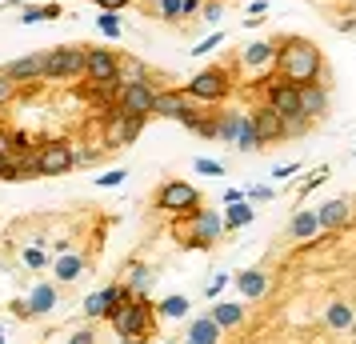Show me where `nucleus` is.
Listing matches in <instances>:
<instances>
[{"label": "nucleus", "mask_w": 356, "mask_h": 344, "mask_svg": "<svg viewBox=\"0 0 356 344\" xmlns=\"http://www.w3.org/2000/svg\"><path fill=\"white\" fill-rule=\"evenodd\" d=\"M276 44V81L292 84V88H305V84H321V68H324V56L321 49L305 40V36H280L273 40Z\"/></svg>", "instance_id": "obj_1"}, {"label": "nucleus", "mask_w": 356, "mask_h": 344, "mask_svg": "<svg viewBox=\"0 0 356 344\" xmlns=\"http://www.w3.org/2000/svg\"><path fill=\"white\" fill-rule=\"evenodd\" d=\"M113 332L116 336H132V341H148L152 336V325H156V304L148 296H124L113 309Z\"/></svg>", "instance_id": "obj_2"}, {"label": "nucleus", "mask_w": 356, "mask_h": 344, "mask_svg": "<svg viewBox=\"0 0 356 344\" xmlns=\"http://www.w3.org/2000/svg\"><path fill=\"white\" fill-rule=\"evenodd\" d=\"M172 236H177L180 248H200V252H209L220 236H225V220L212 213V208H196V213H188L184 220H177L172 224Z\"/></svg>", "instance_id": "obj_3"}, {"label": "nucleus", "mask_w": 356, "mask_h": 344, "mask_svg": "<svg viewBox=\"0 0 356 344\" xmlns=\"http://www.w3.org/2000/svg\"><path fill=\"white\" fill-rule=\"evenodd\" d=\"M264 108H273V113L284 120V136H305V132L312 129V120L300 113V88H292V84H284V81L268 84Z\"/></svg>", "instance_id": "obj_4"}, {"label": "nucleus", "mask_w": 356, "mask_h": 344, "mask_svg": "<svg viewBox=\"0 0 356 344\" xmlns=\"http://www.w3.org/2000/svg\"><path fill=\"white\" fill-rule=\"evenodd\" d=\"M184 92L196 100V104H216L232 92V72L225 65H209L204 72H196L193 81L184 84Z\"/></svg>", "instance_id": "obj_5"}, {"label": "nucleus", "mask_w": 356, "mask_h": 344, "mask_svg": "<svg viewBox=\"0 0 356 344\" xmlns=\"http://www.w3.org/2000/svg\"><path fill=\"white\" fill-rule=\"evenodd\" d=\"M116 113L124 116H136V120H148V116H156V88L148 81L140 84H120L116 88Z\"/></svg>", "instance_id": "obj_6"}, {"label": "nucleus", "mask_w": 356, "mask_h": 344, "mask_svg": "<svg viewBox=\"0 0 356 344\" xmlns=\"http://www.w3.org/2000/svg\"><path fill=\"white\" fill-rule=\"evenodd\" d=\"M156 116L177 120V124H184V129H196L200 108H196V100L188 97L184 88H161V92H156Z\"/></svg>", "instance_id": "obj_7"}, {"label": "nucleus", "mask_w": 356, "mask_h": 344, "mask_svg": "<svg viewBox=\"0 0 356 344\" xmlns=\"http://www.w3.org/2000/svg\"><path fill=\"white\" fill-rule=\"evenodd\" d=\"M156 204L172 216H188L204 204V197H200V188H193L188 181H164L161 188H156Z\"/></svg>", "instance_id": "obj_8"}, {"label": "nucleus", "mask_w": 356, "mask_h": 344, "mask_svg": "<svg viewBox=\"0 0 356 344\" xmlns=\"http://www.w3.org/2000/svg\"><path fill=\"white\" fill-rule=\"evenodd\" d=\"M33 164H36V177H65V172L76 168V152H72L68 140H44L36 148Z\"/></svg>", "instance_id": "obj_9"}, {"label": "nucleus", "mask_w": 356, "mask_h": 344, "mask_svg": "<svg viewBox=\"0 0 356 344\" xmlns=\"http://www.w3.org/2000/svg\"><path fill=\"white\" fill-rule=\"evenodd\" d=\"M84 76V49L81 44H65V49L44 52V81H76Z\"/></svg>", "instance_id": "obj_10"}, {"label": "nucleus", "mask_w": 356, "mask_h": 344, "mask_svg": "<svg viewBox=\"0 0 356 344\" xmlns=\"http://www.w3.org/2000/svg\"><path fill=\"white\" fill-rule=\"evenodd\" d=\"M116 65H120V56H113L108 49H84V76L104 88V84H116ZM120 88V84H116Z\"/></svg>", "instance_id": "obj_11"}, {"label": "nucleus", "mask_w": 356, "mask_h": 344, "mask_svg": "<svg viewBox=\"0 0 356 344\" xmlns=\"http://www.w3.org/2000/svg\"><path fill=\"white\" fill-rule=\"evenodd\" d=\"M140 129H145V120L124 116V113H113L108 120H104V145L108 148H129V145H136Z\"/></svg>", "instance_id": "obj_12"}, {"label": "nucleus", "mask_w": 356, "mask_h": 344, "mask_svg": "<svg viewBox=\"0 0 356 344\" xmlns=\"http://www.w3.org/2000/svg\"><path fill=\"white\" fill-rule=\"evenodd\" d=\"M56 296H60V293H56V284L44 280V284H36L24 300H17L13 309H17V316H24V320H36V316H44V312L56 309Z\"/></svg>", "instance_id": "obj_13"}, {"label": "nucleus", "mask_w": 356, "mask_h": 344, "mask_svg": "<svg viewBox=\"0 0 356 344\" xmlns=\"http://www.w3.org/2000/svg\"><path fill=\"white\" fill-rule=\"evenodd\" d=\"M124 296H129L124 284H108V288H100V293L84 296V316H88V320H104V316H113V309Z\"/></svg>", "instance_id": "obj_14"}, {"label": "nucleus", "mask_w": 356, "mask_h": 344, "mask_svg": "<svg viewBox=\"0 0 356 344\" xmlns=\"http://www.w3.org/2000/svg\"><path fill=\"white\" fill-rule=\"evenodd\" d=\"M348 220H353V200H348V197H337V200H328V204L316 208V224H321L324 232L344 229Z\"/></svg>", "instance_id": "obj_15"}, {"label": "nucleus", "mask_w": 356, "mask_h": 344, "mask_svg": "<svg viewBox=\"0 0 356 344\" xmlns=\"http://www.w3.org/2000/svg\"><path fill=\"white\" fill-rule=\"evenodd\" d=\"M4 72L13 76L17 84H33V81H44V52H33V56H20L13 65H4Z\"/></svg>", "instance_id": "obj_16"}, {"label": "nucleus", "mask_w": 356, "mask_h": 344, "mask_svg": "<svg viewBox=\"0 0 356 344\" xmlns=\"http://www.w3.org/2000/svg\"><path fill=\"white\" fill-rule=\"evenodd\" d=\"M324 325L332 328V332H356V309L337 296V300H328V309H324Z\"/></svg>", "instance_id": "obj_17"}, {"label": "nucleus", "mask_w": 356, "mask_h": 344, "mask_svg": "<svg viewBox=\"0 0 356 344\" xmlns=\"http://www.w3.org/2000/svg\"><path fill=\"white\" fill-rule=\"evenodd\" d=\"M300 113L316 124V120H324L328 116V88H321V84H305L300 88Z\"/></svg>", "instance_id": "obj_18"}, {"label": "nucleus", "mask_w": 356, "mask_h": 344, "mask_svg": "<svg viewBox=\"0 0 356 344\" xmlns=\"http://www.w3.org/2000/svg\"><path fill=\"white\" fill-rule=\"evenodd\" d=\"M252 129H257L260 145H276V140H284V120H280L273 108H257V116H252Z\"/></svg>", "instance_id": "obj_19"}, {"label": "nucleus", "mask_w": 356, "mask_h": 344, "mask_svg": "<svg viewBox=\"0 0 356 344\" xmlns=\"http://www.w3.org/2000/svg\"><path fill=\"white\" fill-rule=\"evenodd\" d=\"M84 268H88V261L81 252H60V261L52 264V277H56V284H76L84 277Z\"/></svg>", "instance_id": "obj_20"}, {"label": "nucleus", "mask_w": 356, "mask_h": 344, "mask_svg": "<svg viewBox=\"0 0 356 344\" xmlns=\"http://www.w3.org/2000/svg\"><path fill=\"white\" fill-rule=\"evenodd\" d=\"M236 288H241L244 300H264V293H268V272L264 268H244L241 277H236Z\"/></svg>", "instance_id": "obj_21"}, {"label": "nucleus", "mask_w": 356, "mask_h": 344, "mask_svg": "<svg viewBox=\"0 0 356 344\" xmlns=\"http://www.w3.org/2000/svg\"><path fill=\"white\" fill-rule=\"evenodd\" d=\"M241 60L248 68H268L276 60V44H273V40H257V44H248V49H244Z\"/></svg>", "instance_id": "obj_22"}, {"label": "nucleus", "mask_w": 356, "mask_h": 344, "mask_svg": "<svg viewBox=\"0 0 356 344\" xmlns=\"http://www.w3.org/2000/svg\"><path fill=\"white\" fill-rule=\"evenodd\" d=\"M209 316L220 325V332H228V328H236L244 320V309H241V304H228V300H216Z\"/></svg>", "instance_id": "obj_23"}, {"label": "nucleus", "mask_w": 356, "mask_h": 344, "mask_svg": "<svg viewBox=\"0 0 356 344\" xmlns=\"http://www.w3.org/2000/svg\"><path fill=\"white\" fill-rule=\"evenodd\" d=\"M316 232H321V224H316V213H296L292 216V224H289V236L292 240H312V236H316Z\"/></svg>", "instance_id": "obj_24"}, {"label": "nucleus", "mask_w": 356, "mask_h": 344, "mask_svg": "<svg viewBox=\"0 0 356 344\" xmlns=\"http://www.w3.org/2000/svg\"><path fill=\"white\" fill-rule=\"evenodd\" d=\"M188 341H196V344H220V325H216L212 316H196Z\"/></svg>", "instance_id": "obj_25"}, {"label": "nucleus", "mask_w": 356, "mask_h": 344, "mask_svg": "<svg viewBox=\"0 0 356 344\" xmlns=\"http://www.w3.org/2000/svg\"><path fill=\"white\" fill-rule=\"evenodd\" d=\"M252 216H257V208H252V204H241V200H232V204H228V213H225V232L252 224Z\"/></svg>", "instance_id": "obj_26"}, {"label": "nucleus", "mask_w": 356, "mask_h": 344, "mask_svg": "<svg viewBox=\"0 0 356 344\" xmlns=\"http://www.w3.org/2000/svg\"><path fill=\"white\" fill-rule=\"evenodd\" d=\"M148 81V68L136 60V56H129V60H120L116 65V84H140Z\"/></svg>", "instance_id": "obj_27"}, {"label": "nucleus", "mask_w": 356, "mask_h": 344, "mask_svg": "<svg viewBox=\"0 0 356 344\" xmlns=\"http://www.w3.org/2000/svg\"><path fill=\"white\" fill-rule=\"evenodd\" d=\"M152 277H156V272H152L148 264H129V284H124V288H129L132 296H145L148 284H152Z\"/></svg>", "instance_id": "obj_28"}, {"label": "nucleus", "mask_w": 356, "mask_h": 344, "mask_svg": "<svg viewBox=\"0 0 356 344\" xmlns=\"http://www.w3.org/2000/svg\"><path fill=\"white\" fill-rule=\"evenodd\" d=\"M232 145L241 148V152L260 148V136H257V129H252V116H244V120H241V132H236V140H232Z\"/></svg>", "instance_id": "obj_29"}, {"label": "nucleus", "mask_w": 356, "mask_h": 344, "mask_svg": "<svg viewBox=\"0 0 356 344\" xmlns=\"http://www.w3.org/2000/svg\"><path fill=\"white\" fill-rule=\"evenodd\" d=\"M56 17H60V4H29V8L20 13L24 24H33V20H56Z\"/></svg>", "instance_id": "obj_30"}, {"label": "nucleus", "mask_w": 356, "mask_h": 344, "mask_svg": "<svg viewBox=\"0 0 356 344\" xmlns=\"http://www.w3.org/2000/svg\"><path fill=\"white\" fill-rule=\"evenodd\" d=\"M188 296H168V300H161V316H168V320H180V316H188Z\"/></svg>", "instance_id": "obj_31"}, {"label": "nucleus", "mask_w": 356, "mask_h": 344, "mask_svg": "<svg viewBox=\"0 0 356 344\" xmlns=\"http://www.w3.org/2000/svg\"><path fill=\"white\" fill-rule=\"evenodd\" d=\"M241 120H244L241 113L220 116V120H216V140H236V132H241Z\"/></svg>", "instance_id": "obj_32"}, {"label": "nucleus", "mask_w": 356, "mask_h": 344, "mask_svg": "<svg viewBox=\"0 0 356 344\" xmlns=\"http://www.w3.org/2000/svg\"><path fill=\"white\" fill-rule=\"evenodd\" d=\"M17 92H20V84L13 81L4 68H0V108H4V104H13V100H17Z\"/></svg>", "instance_id": "obj_33"}, {"label": "nucleus", "mask_w": 356, "mask_h": 344, "mask_svg": "<svg viewBox=\"0 0 356 344\" xmlns=\"http://www.w3.org/2000/svg\"><path fill=\"white\" fill-rule=\"evenodd\" d=\"M97 28L104 36H120V17H116V13H100L97 17Z\"/></svg>", "instance_id": "obj_34"}, {"label": "nucleus", "mask_w": 356, "mask_h": 344, "mask_svg": "<svg viewBox=\"0 0 356 344\" xmlns=\"http://www.w3.org/2000/svg\"><path fill=\"white\" fill-rule=\"evenodd\" d=\"M196 172H204V177H225V164L220 161H209V156H200V161H193Z\"/></svg>", "instance_id": "obj_35"}, {"label": "nucleus", "mask_w": 356, "mask_h": 344, "mask_svg": "<svg viewBox=\"0 0 356 344\" xmlns=\"http://www.w3.org/2000/svg\"><path fill=\"white\" fill-rule=\"evenodd\" d=\"M124 177H129L124 168H113V172H104V177H97V184H100V188H116V184L124 181Z\"/></svg>", "instance_id": "obj_36"}, {"label": "nucleus", "mask_w": 356, "mask_h": 344, "mask_svg": "<svg viewBox=\"0 0 356 344\" xmlns=\"http://www.w3.org/2000/svg\"><path fill=\"white\" fill-rule=\"evenodd\" d=\"M200 13H204V20H209V24H216V20H220V13H225V4H220V0H209Z\"/></svg>", "instance_id": "obj_37"}, {"label": "nucleus", "mask_w": 356, "mask_h": 344, "mask_svg": "<svg viewBox=\"0 0 356 344\" xmlns=\"http://www.w3.org/2000/svg\"><path fill=\"white\" fill-rule=\"evenodd\" d=\"M24 264H29V268H44V252H40V248H24Z\"/></svg>", "instance_id": "obj_38"}, {"label": "nucleus", "mask_w": 356, "mask_h": 344, "mask_svg": "<svg viewBox=\"0 0 356 344\" xmlns=\"http://www.w3.org/2000/svg\"><path fill=\"white\" fill-rule=\"evenodd\" d=\"M68 344H97V328H76Z\"/></svg>", "instance_id": "obj_39"}, {"label": "nucleus", "mask_w": 356, "mask_h": 344, "mask_svg": "<svg viewBox=\"0 0 356 344\" xmlns=\"http://www.w3.org/2000/svg\"><path fill=\"white\" fill-rule=\"evenodd\" d=\"M200 8H204V0H180V17H188V20H193Z\"/></svg>", "instance_id": "obj_40"}, {"label": "nucleus", "mask_w": 356, "mask_h": 344, "mask_svg": "<svg viewBox=\"0 0 356 344\" xmlns=\"http://www.w3.org/2000/svg\"><path fill=\"white\" fill-rule=\"evenodd\" d=\"M296 172H300V164H280V168H273L276 181H289V177H296Z\"/></svg>", "instance_id": "obj_41"}, {"label": "nucleus", "mask_w": 356, "mask_h": 344, "mask_svg": "<svg viewBox=\"0 0 356 344\" xmlns=\"http://www.w3.org/2000/svg\"><path fill=\"white\" fill-rule=\"evenodd\" d=\"M92 4H100V8H104V13H120V8H124V4H132V0H92Z\"/></svg>", "instance_id": "obj_42"}, {"label": "nucleus", "mask_w": 356, "mask_h": 344, "mask_svg": "<svg viewBox=\"0 0 356 344\" xmlns=\"http://www.w3.org/2000/svg\"><path fill=\"white\" fill-rule=\"evenodd\" d=\"M228 284V272H220V277H212V284H209V296H216L220 288Z\"/></svg>", "instance_id": "obj_43"}, {"label": "nucleus", "mask_w": 356, "mask_h": 344, "mask_svg": "<svg viewBox=\"0 0 356 344\" xmlns=\"http://www.w3.org/2000/svg\"><path fill=\"white\" fill-rule=\"evenodd\" d=\"M216 44H220V36H209L204 44H193V52H209V49H216Z\"/></svg>", "instance_id": "obj_44"}, {"label": "nucleus", "mask_w": 356, "mask_h": 344, "mask_svg": "<svg viewBox=\"0 0 356 344\" xmlns=\"http://www.w3.org/2000/svg\"><path fill=\"white\" fill-rule=\"evenodd\" d=\"M248 197H252V200H268V197H273V188H248Z\"/></svg>", "instance_id": "obj_45"}, {"label": "nucleus", "mask_w": 356, "mask_h": 344, "mask_svg": "<svg viewBox=\"0 0 356 344\" xmlns=\"http://www.w3.org/2000/svg\"><path fill=\"white\" fill-rule=\"evenodd\" d=\"M116 344H140V341H132V336H116Z\"/></svg>", "instance_id": "obj_46"}, {"label": "nucleus", "mask_w": 356, "mask_h": 344, "mask_svg": "<svg viewBox=\"0 0 356 344\" xmlns=\"http://www.w3.org/2000/svg\"><path fill=\"white\" fill-rule=\"evenodd\" d=\"M184 344H196V341H184Z\"/></svg>", "instance_id": "obj_47"}, {"label": "nucleus", "mask_w": 356, "mask_h": 344, "mask_svg": "<svg viewBox=\"0 0 356 344\" xmlns=\"http://www.w3.org/2000/svg\"><path fill=\"white\" fill-rule=\"evenodd\" d=\"M353 156H356V148H353Z\"/></svg>", "instance_id": "obj_48"}, {"label": "nucleus", "mask_w": 356, "mask_h": 344, "mask_svg": "<svg viewBox=\"0 0 356 344\" xmlns=\"http://www.w3.org/2000/svg\"><path fill=\"white\" fill-rule=\"evenodd\" d=\"M0 268H4V264H0Z\"/></svg>", "instance_id": "obj_49"}]
</instances>
